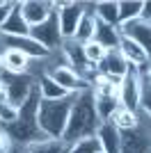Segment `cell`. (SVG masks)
Segmentation results:
<instances>
[{"instance_id":"cell-2","label":"cell","mask_w":151,"mask_h":153,"mask_svg":"<svg viewBox=\"0 0 151 153\" xmlns=\"http://www.w3.org/2000/svg\"><path fill=\"white\" fill-rule=\"evenodd\" d=\"M99 117H96L94 110V98H92V91H85V94H78L73 108H71L69 114V123H67V130H64V137L69 144H73L76 140L80 137H87V135H96V128H99Z\"/></svg>"},{"instance_id":"cell-6","label":"cell","mask_w":151,"mask_h":153,"mask_svg":"<svg viewBox=\"0 0 151 153\" xmlns=\"http://www.w3.org/2000/svg\"><path fill=\"white\" fill-rule=\"evenodd\" d=\"M140 101H142V71L131 66L119 87V105L140 114Z\"/></svg>"},{"instance_id":"cell-22","label":"cell","mask_w":151,"mask_h":153,"mask_svg":"<svg viewBox=\"0 0 151 153\" xmlns=\"http://www.w3.org/2000/svg\"><path fill=\"white\" fill-rule=\"evenodd\" d=\"M110 123L117 126L121 133H128V130H135V128L142 126V119H140L138 112H131V110H126V108L119 105V108L114 110V114L110 117Z\"/></svg>"},{"instance_id":"cell-23","label":"cell","mask_w":151,"mask_h":153,"mask_svg":"<svg viewBox=\"0 0 151 153\" xmlns=\"http://www.w3.org/2000/svg\"><path fill=\"white\" fill-rule=\"evenodd\" d=\"M94 32H96V16L92 12V2H89L85 16L80 19L78 27H76V34H73V41L78 44H87V41H94Z\"/></svg>"},{"instance_id":"cell-20","label":"cell","mask_w":151,"mask_h":153,"mask_svg":"<svg viewBox=\"0 0 151 153\" xmlns=\"http://www.w3.org/2000/svg\"><path fill=\"white\" fill-rule=\"evenodd\" d=\"M0 34H2V37H30V25H28L23 21V16H21L19 2L14 7V12L9 14L7 23L0 27Z\"/></svg>"},{"instance_id":"cell-7","label":"cell","mask_w":151,"mask_h":153,"mask_svg":"<svg viewBox=\"0 0 151 153\" xmlns=\"http://www.w3.org/2000/svg\"><path fill=\"white\" fill-rule=\"evenodd\" d=\"M2 48H14V51L23 53L25 57H30L32 62H44V59L53 57L55 53H50L46 46H41L37 39L32 37H2Z\"/></svg>"},{"instance_id":"cell-24","label":"cell","mask_w":151,"mask_h":153,"mask_svg":"<svg viewBox=\"0 0 151 153\" xmlns=\"http://www.w3.org/2000/svg\"><path fill=\"white\" fill-rule=\"evenodd\" d=\"M71 144L67 140H44L23 146V153H69Z\"/></svg>"},{"instance_id":"cell-8","label":"cell","mask_w":151,"mask_h":153,"mask_svg":"<svg viewBox=\"0 0 151 153\" xmlns=\"http://www.w3.org/2000/svg\"><path fill=\"white\" fill-rule=\"evenodd\" d=\"M30 37L37 39L41 46H46L50 53H57L64 44L62 30H60V23H57V14L53 12V16H50L48 21H44V23L37 25V27H30Z\"/></svg>"},{"instance_id":"cell-9","label":"cell","mask_w":151,"mask_h":153,"mask_svg":"<svg viewBox=\"0 0 151 153\" xmlns=\"http://www.w3.org/2000/svg\"><path fill=\"white\" fill-rule=\"evenodd\" d=\"M128 62L121 57L119 51H108V55L103 57V62L99 64V73L105 78L108 82H112L114 87H121L126 73H128Z\"/></svg>"},{"instance_id":"cell-19","label":"cell","mask_w":151,"mask_h":153,"mask_svg":"<svg viewBox=\"0 0 151 153\" xmlns=\"http://www.w3.org/2000/svg\"><path fill=\"white\" fill-rule=\"evenodd\" d=\"M37 87H39V94H41V101H60V98L71 96L69 91L62 89L50 76H46L44 71H39V76H37Z\"/></svg>"},{"instance_id":"cell-28","label":"cell","mask_w":151,"mask_h":153,"mask_svg":"<svg viewBox=\"0 0 151 153\" xmlns=\"http://www.w3.org/2000/svg\"><path fill=\"white\" fill-rule=\"evenodd\" d=\"M82 51H85V59H87V64H89V66H94V69H99V64L103 62V57L108 55V51L101 44H96V41L82 44Z\"/></svg>"},{"instance_id":"cell-4","label":"cell","mask_w":151,"mask_h":153,"mask_svg":"<svg viewBox=\"0 0 151 153\" xmlns=\"http://www.w3.org/2000/svg\"><path fill=\"white\" fill-rule=\"evenodd\" d=\"M41 71H44L46 76H50L62 89L69 91V94H85V91L92 89L80 78V73L76 69H71L69 64H53V66H46V69H41Z\"/></svg>"},{"instance_id":"cell-29","label":"cell","mask_w":151,"mask_h":153,"mask_svg":"<svg viewBox=\"0 0 151 153\" xmlns=\"http://www.w3.org/2000/svg\"><path fill=\"white\" fill-rule=\"evenodd\" d=\"M69 153H101V144L96 135H87V137H80L71 144Z\"/></svg>"},{"instance_id":"cell-33","label":"cell","mask_w":151,"mask_h":153,"mask_svg":"<svg viewBox=\"0 0 151 153\" xmlns=\"http://www.w3.org/2000/svg\"><path fill=\"white\" fill-rule=\"evenodd\" d=\"M12 149H14V144L9 140V135L5 133V128L0 126V153H12Z\"/></svg>"},{"instance_id":"cell-12","label":"cell","mask_w":151,"mask_h":153,"mask_svg":"<svg viewBox=\"0 0 151 153\" xmlns=\"http://www.w3.org/2000/svg\"><path fill=\"white\" fill-rule=\"evenodd\" d=\"M119 32H121V37H128L135 44H140L144 48V53L151 57V23H147L142 19L131 21V23H121Z\"/></svg>"},{"instance_id":"cell-30","label":"cell","mask_w":151,"mask_h":153,"mask_svg":"<svg viewBox=\"0 0 151 153\" xmlns=\"http://www.w3.org/2000/svg\"><path fill=\"white\" fill-rule=\"evenodd\" d=\"M21 119V112L16 105H12V103H0V126H12V123H16Z\"/></svg>"},{"instance_id":"cell-17","label":"cell","mask_w":151,"mask_h":153,"mask_svg":"<svg viewBox=\"0 0 151 153\" xmlns=\"http://www.w3.org/2000/svg\"><path fill=\"white\" fill-rule=\"evenodd\" d=\"M96 137H99V144H101L103 153H121V130L117 126H112L110 121L99 123Z\"/></svg>"},{"instance_id":"cell-31","label":"cell","mask_w":151,"mask_h":153,"mask_svg":"<svg viewBox=\"0 0 151 153\" xmlns=\"http://www.w3.org/2000/svg\"><path fill=\"white\" fill-rule=\"evenodd\" d=\"M140 112L151 121V85L142 80V101H140Z\"/></svg>"},{"instance_id":"cell-3","label":"cell","mask_w":151,"mask_h":153,"mask_svg":"<svg viewBox=\"0 0 151 153\" xmlns=\"http://www.w3.org/2000/svg\"><path fill=\"white\" fill-rule=\"evenodd\" d=\"M89 2H76V0H53V12L57 14V23L62 30V39H73L76 27L85 16Z\"/></svg>"},{"instance_id":"cell-39","label":"cell","mask_w":151,"mask_h":153,"mask_svg":"<svg viewBox=\"0 0 151 153\" xmlns=\"http://www.w3.org/2000/svg\"><path fill=\"white\" fill-rule=\"evenodd\" d=\"M101 153H103V151H101Z\"/></svg>"},{"instance_id":"cell-38","label":"cell","mask_w":151,"mask_h":153,"mask_svg":"<svg viewBox=\"0 0 151 153\" xmlns=\"http://www.w3.org/2000/svg\"><path fill=\"white\" fill-rule=\"evenodd\" d=\"M0 41H2V34H0Z\"/></svg>"},{"instance_id":"cell-32","label":"cell","mask_w":151,"mask_h":153,"mask_svg":"<svg viewBox=\"0 0 151 153\" xmlns=\"http://www.w3.org/2000/svg\"><path fill=\"white\" fill-rule=\"evenodd\" d=\"M14 7H16V2H14V0H0V27L7 23L9 14L14 12Z\"/></svg>"},{"instance_id":"cell-13","label":"cell","mask_w":151,"mask_h":153,"mask_svg":"<svg viewBox=\"0 0 151 153\" xmlns=\"http://www.w3.org/2000/svg\"><path fill=\"white\" fill-rule=\"evenodd\" d=\"M0 62H2V73H9V76H25V73H32V59L25 57L23 53L14 51V48H2Z\"/></svg>"},{"instance_id":"cell-18","label":"cell","mask_w":151,"mask_h":153,"mask_svg":"<svg viewBox=\"0 0 151 153\" xmlns=\"http://www.w3.org/2000/svg\"><path fill=\"white\" fill-rule=\"evenodd\" d=\"M92 12L99 23L119 27V0H96L92 2Z\"/></svg>"},{"instance_id":"cell-5","label":"cell","mask_w":151,"mask_h":153,"mask_svg":"<svg viewBox=\"0 0 151 153\" xmlns=\"http://www.w3.org/2000/svg\"><path fill=\"white\" fill-rule=\"evenodd\" d=\"M0 78H2L5 85H7V98H9V103L16 105V108H21V105L30 98L34 87H37V76H34V73H25V76L0 73Z\"/></svg>"},{"instance_id":"cell-34","label":"cell","mask_w":151,"mask_h":153,"mask_svg":"<svg viewBox=\"0 0 151 153\" xmlns=\"http://www.w3.org/2000/svg\"><path fill=\"white\" fill-rule=\"evenodd\" d=\"M140 19L151 23V0H144V7H142V14H140Z\"/></svg>"},{"instance_id":"cell-15","label":"cell","mask_w":151,"mask_h":153,"mask_svg":"<svg viewBox=\"0 0 151 153\" xmlns=\"http://www.w3.org/2000/svg\"><path fill=\"white\" fill-rule=\"evenodd\" d=\"M117 51H119L121 57L128 62V66H133V69H138V71H144L147 64L151 62V57L144 53V48H142L140 44H135L133 39H128V37H121Z\"/></svg>"},{"instance_id":"cell-21","label":"cell","mask_w":151,"mask_h":153,"mask_svg":"<svg viewBox=\"0 0 151 153\" xmlns=\"http://www.w3.org/2000/svg\"><path fill=\"white\" fill-rule=\"evenodd\" d=\"M94 41L101 44L105 51H117V48H119V41H121V32H119V27H112V25H105V23H99V21H96Z\"/></svg>"},{"instance_id":"cell-27","label":"cell","mask_w":151,"mask_h":153,"mask_svg":"<svg viewBox=\"0 0 151 153\" xmlns=\"http://www.w3.org/2000/svg\"><path fill=\"white\" fill-rule=\"evenodd\" d=\"M94 110H96V117L99 121H110V117L114 114V110L119 108V101L117 98H108V96H94Z\"/></svg>"},{"instance_id":"cell-11","label":"cell","mask_w":151,"mask_h":153,"mask_svg":"<svg viewBox=\"0 0 151 153\" xmlns=\"http://www.w3.org/2000/svg\"><path fill=\"white\" fill-rule=\"evenodd\" d=\"M19 9L25 23L37 27L53 16V0H19Z\"/></svg>"},{"instance_id":"cell-36","label":"cell","mask_w":151,"mask_h":153,"mask_svg":"<svg viewBox=\"0 0 151 153\" xmlns=\"http://www.w3.org/2000/svg\"><path fill=\"white\" fill-rule=\"evenodd\" d=\"M142 80H144L147 85H151V62L147 64V69L142 71Z\"/></svg>"},{"instance_id":"cell-35","label":"cell","mask_w":151,"mask_h":153,"mask_svg":"<svg viewBox=\"0 0 151 153\" xmlns=\"http://www.w3.org/2000/svg\"><path fill=\"white\" fill-rule=\"evenodd\" d=\"M0 103H9V98H7V85L2 78H0Z\"/></svg>"},{"instance_id":"cell-1","label":"cell","mask_w":151,"mask_h":153,"mask_svg":"<svg viewBox=\"0 0 151 153\" xmlns=\"http://www.w3.org/2000/svg\"><path fill=\"white\" fill-rule=\"evenodd\" d=\"M76 98H78V94H71L67 98H60V101H41L37 112V126L48 140H62L64 137Z\"/></svg>"},{"instance_id":"cell-16","label":"cell","mask_w":151,"mask_h":153,"mask_svg":"<svg viewBox=\"0 0 151 153\" xmlns=\"http://www.w3.org/2000/svg\"><path fill=\"white\" fill-rule=\"evenodd\" d=\"M121 153H151V135L142 126L121 133Z\"/></svg>"},{"instance_id":"cell-10","label":"cell","mask_w":151,"mask_h":153,"mask_svg":"<svg viewBox=\"0 0 151 153\" xmlns=\"http://www.w3.org/2000/svg\"><path fill=\"white\" fill-rule=\"evenodd\" d=\"M5 133L9 135V140H12L14 146H28V144H34V142H44L48 140L41 130H39L37 123H30V121H16L12 126H5Z\"/></svg>"},{"instance_id":"cell-26","label":"cell","mask_w":151,"mask_h":153,"mask_svg":"<svg viewBox=\"0 0 151 153\" xmlns=\"http://www.w3.org/2000/svg\"><path fill=\"white\" fill-rule=\"evenodd\" d=\"M142 7H144V0H119V25L138 21Z\"/></svg>"},{"instance_id":"cell-14","label":"cell","mask_w":151,"mask_h":153,"mask_svg":"<svg viewBox=\"0 0 151 153\" xmlns=\"http://www.w3.org/2000/svg\"><path fill=\"white\" fill-rule=\"evenodd\" d=\"M60 53H62L64 64H69L71 69H76L78 73H80V78H82V73H87L89 69H94V66H89L87 59H85L82 44H78V41H73V39H67V41L62 44V48H60Z\"/></svg>"},{"instance_id":"cell-37","label":"cell","mask_w":151,"mask_h":153,"mask_svg":"<svg viewBox=\"0 0 151 153\" xmlns=\"http://www.w3.org/2000/svg\"><path fill=\"white\" fill-rule=\"evenodd\" d=\"M0 55H2V48H0ZM0 73H2V62H0Z\"/></svg>"},{"instance_id":"cell-25","label":"cell","mask_w":151,"mask_h":153,"mask_svg":"<svg viewBox=\"0 0 151 153\" xmlns=\"http://www.w3.org/2000/svg\"><path fill=\"white\" fill-rule=\"evenodd\" d=\"M39 105H41V94H39V87H34V91L30 94V98L19 108L21 112V121H30V123H37V112H39Z\"/></svg>"}]
</instances>
